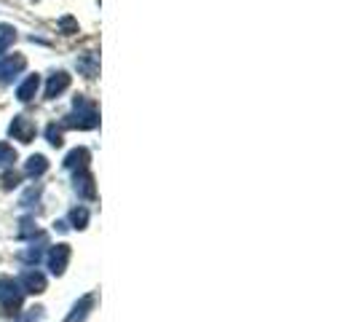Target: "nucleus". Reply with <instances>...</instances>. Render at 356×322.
Returning a JSON list of instances; mask_svg holds the SVG:
<instances>
[{
    "label": "nucleus",
    "instance_id": "obj_1",
    "mask_svg": "<svg viewBox=\"0 0 356 322\" xmlns=\"http://www.w3.org/2000/svg\"><path fill=\"white\" fill-rule=\"evenodd\" d=\"M62 124L72 126V129H97L99 126V110H97V105L91 100H86L83 94H78L72 100V113L65 116Z\"/></svg>",
    "mask_w": 356,
    "mask_h": 322
},
{
    "label": "nucleus",
    "instance_id": "obj_2",
    "mask_svg": "<svg viewBox=\"0 0 356 322\" xmlns=\"http://www.w3.org/2000/svg\"><path fill=\"white\" fill-rule=\"evenodd\" d=\"M22 306V287L11 277H0V309L3 314H17Z\"/></svg>",
    "mask_w": 356,
    "mask_h": 322
},
{
    "label": "nucleus",
    "instance_id": "obj_3",
    "mask_svg": "<svg viewBox=\"0 0 356 322\" xmlns=\"http://www.w3.org/2000/svg\"><path fill=\"white\" fill-rule=\"evenodd\" d=\"M8 135L19 140V143H33L35 137V124L27 118V116H14V121L8 126Z\"/></svg>",
    "mask_w": 356,
    "mask_h": 322
},
{
    "label": "nucleus",
    "instance_id": "obj_4",
    "mask_svg": "<svg viewBox=\"0 0 356 322\" xmlns=\"http://www.w3.org/2000/svg\"><path fill=\"white\" fill-rule=\"evenodd\" d=\"M24 65H27V59L22 54H14L8 59H0V84L14 81V75H19V72L24 70Z\"/></svg>",
    "mask_w": 356,
    "mask_h": 322
},
{
    "label": "nucleus",
    "instance_id": "obj_5",
    "mask_svg": "<svg viewBox=\"0 0 356 322\" xmlns=\"http://www.w3.org/2000/svg\"><path fill=\"white\" fill-rule=\"evenodd\" d=\"M67 261H70V245H56V247H51V252H49V268H51V274L62 277L65 268H67Z\"/></svg>",
    "mask_w": 356,
    "mask_h": 322
},
{
    "label": "nucleus",
    "instance_id": "obj_6",
    "mask_svg": "<svg viewBox=\"0 0 356 322\" xmlns=\"http://www.w3.org/2000/svg\"><path fill=\"white\" fill-rule=\"evenodd\" d=\"M19 287H22V293H33V296H40L43 290H46V277L40 274V271H24L22 274V279H19Z\"/></svg>",
    "mask_w": 356,
    "mask_h": 322
},
{
    "label": "nucleus",
    "instance_id": "obj_7",
    "mask_svg": "<svg viewBox=\"0 0 356 322\" xmlns=\"http://www.w3.org/2000/svg\"><path fill=\"white\" fill-rule=\"evenodd\" d=\"M75 194L83 199H89V201L97 197V191H94V178L89 175V169L75 172Z\"/></svg>",
    "mask_w": 356,
    "mask_h": 322
},
{
    "label": "nucleus",
    "instance_id": "obj_8",
    "mask_svg": "<svg viewBox=\"0 0 356 322\" xmlns=\"http://www.w3.org/2000/svg\"><path fill=\"white\" fill-rule=\"evenodd\" d=\"M67 86H70V75L62 70L54 72L51 78H49V84H46V97H49V100H56Z\"/></svg>",
    "mask_w": 356,
    "mask_h": 322
},
{
    "label": "nucleus",
    "instance_id": "obj_9",
    "mask_svg": "<svg viewBox=\"0 0 356 322\" xmlns=\"http://www.w3.org/2000/svg\"><path fill=\"white\" fill-rule=\"evenodd\" d=\"M89 159H91V153L86 151V148H75V151H70L67 156H65V167L67 169H86L89 167Z\"/></svg>",
    "mask_w": 356,
    "mask_h": 322
},
{
    "label": "nucleus",
    "instance_id": "obj_10",
    "mask_svg": "<svg viewBox=\"0 0 356 322\" xmlns=\"http://www.w3.org/2000/svg\"><path fill=\"white\" fill-rule=\"evenodd\" d=\"M78 70L83 72L86 78H97V72H99V54H83V56H78Z\"/></svg>",
    "mask_w": 356,
    "mask_h": 322
},
{
    "label": "nucleus",
    "instance_id": "obj_11",
    "mask_svg": "<svg viewBox=\"0 0 356 322\" xmlns=\"http://www.w3.org/2000/svg\"><path fill=\"white\" fill-rule=\"evenodd\" d=\"M38 89H40V78H38V75H30V78L17 89V100L19 102H30L38 94Z\"/></svg>",
    "mask_w": 356,
    "mask_h": 322
},
{
    "label": "nucleus",
    "instance_id": "obj_12",
    "mask_svg": "<svg viewBox=\"0 0 356 322\" xmlns=\"http://www.w3.org/2000/svg\"><path fill=\"white\" fill-rule=\"evenodd\" d=\"M91 306H94V296H83L78 304L72 306V314L67 317V322H83V320H86V314H89Z\"/></svg>",
    "mask_w": 356,
    "mask_h": 322
},
{
    "label": "nucleus",
    "instance_id": "obj_13",
    "mask_svg": "<svg viewBox=\"0 0 356 322\" xmlns=\"http://www.w3.org/2000/svg\"><path fill=\"white\" fill-rule=\"evenodd\" d=\"M46 169H49V161H46V156H40V153L30 156V159H27V164H24V172H27L30 178H38V175H43Z\"/></svg>",
    "mask_w": 356,
    "mask_h": 322
},
{
    "label": "nucleus",
    "instance_id": "obj_14",
    "mask_svg": "<svg viewBox=\"0 0 356 322\" xmlns=\"http://www.w3.org/2000/svg\"><path fill=\"white\" fill-rule=\"evenodd\" d=\"M14 40H17V30H14L11 24H0V56L6 54V49H8Z\"/></svg>",
    "mask_w": 356,
    "mask_h": 322
},
{
    "label": "nucleus",
    "instance_id": "obj_15",
    "mask_svg": "<svg viewBox=\"0 0 356 322\" xmlns=\"http://www.w3.org/2000/svg\"><path fill=\"white\" fill-rule=\"evenodd\" d=\"M70 220L75 229H86V223H89V210H86V207H75L70 213Z\"/></svg>",
    "mask_w": 356,
    "mask_h": 322
},
{
    "label": "nucleus",
    "instance_id": "obj_16",
    "mask_svg": "<svg viewBox=\"0 0 356 322\" xmlns=\"http://www.w3.org/2000/svg\"><path fill=\"white\" fill-rule=\"evenodd\" d=\"M56 27H59V33H62V36H75V33H78V22H75L70 14L59 19V22H56Z\"/></svg>",
    "mask_w": 356,
    "mask_h": 322
},
{
    "label": "nucleus",
    "instance_id": "obj_17",
    "mask_svg": "<svg viewBox=\"0 0 356 322\" xmlns=\"http://www.w3.org/2000/svg\"><path fill=\"white\" fill-rule=\"evenodd\" d=\"M17 161V151L8 143H0V167H11Z\"/></svg>",
    "mask_w": 356,
    "mask_h": 322
},
{
    "label": "nucleus",
    "instance_id": "obj_18",
    "mask_svg": "<svg viewBox=\"0 0 356 322\" xmlns=\"http://www.w3.org/2000/svg\"><path fill=\"white\" fill-rule=\"evenodd\" d=\"M19 226H22V229L17 231L19 239H27V236H33V233H35V220H33V217H22V220H19Z\"/></svg>",
    "mask_w": 356,
    "mask_h": 322
},
{
    "label": "nucleus",
    "instance_id": "obj_19",
    "mask_svg": "<svg viewBox=\"0 0 356 322\" xmlns=\"http://www.w3.org/2000/svg\"><path fill=\"white\" fill-rule=\"evenodd\" d=\"M46 137H49V143H51L54 148H62V143H65V140H62V129L56 124L46 126Z\"/></svg>",
    "mask_w": 356,
    "mask_h": 322
},
{
    "label": "nucleus",
    "instance_id": "obj_20",
    "mask_svg": "<svg viewBox=\"0 0 356 322\" xmlns=\"http://www.w3.org/2000/svg\"><path fill=\"white\" fill-rule=\"evenodd\" d=\"M38 197H40V185H33V188H30V191L22 197V201H19V204H22V207H33V201H38Z\"/></svg>",
    "mask_w": 356,
    "mask_h": 322
},
{
    "label": "nucleus",
    "instance_id": "obj_21",
    "mask_svg": "<svg viewBox=\"0 0 356 322\" xmlns=\"http://www.w3.org/2000/svg\"><path fill=\"white\" fill-rule=\"evenodd\" d=\"M40 255H43V250H40V247H30L27 252H22V261H24V263H35V266H38Z\"/></svg>",
    "mask_w": 356,
    "mask_h": 322
},
{
    "label": "nucleus",
    "instance_id": "obj_22",
    "mask_svg": "<svg viewBox=\"0 0 356 322\" xmlns=\"http://www.w3.org/2000/svg\"><path fill=\"white\" fill-rule=\"evenodd\" d=\"M40 317H43V309H30V312H27L19 322H38Z\"/></svg>",
    "mask_w": 356,
    "mask_h": 322
},
{
    "label": "nucleus",
    "instance_id": "obj_23",
    "mask_svg": "<svg viewBox=\"0 0 356 322\" xmlns=\"http://www.w3.org/2000/svg\"><path fill=\"white\" fill-rule=\"evenodd\" d=\"M3 185H6V188H14V185H19V175L6 172V175H3Z\"/></svg>",
    "mask_w": 356,
    "mask_h": 322
}]
</instances>
